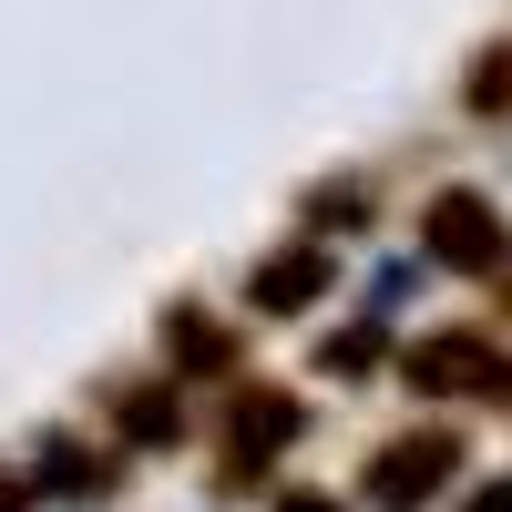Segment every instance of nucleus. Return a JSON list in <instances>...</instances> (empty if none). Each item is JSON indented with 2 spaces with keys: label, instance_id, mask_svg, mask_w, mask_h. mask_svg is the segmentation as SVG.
<instances>
[{
  "label": "nucleus",
  "instance_id": "1",
  "mask_svg": "<svg viewBox=\"0 0 512 512\" xmlns=\"http://www.w3.org/2000/svg\"><path fill=\"white\" fill-rule=\"evenodd\" d=\"M441 472H451V441H400L390 461H379V492H390V502H420Z\"/></svg>",
  "mask_w": 512,
  "mask_h": 512
},
{
  "label": "nucleus",
  "instance_id": "2",
  "mask_svg": "<svg viewBox=\"0 0 512 512\" xmlns=\"http://www.w3.org/2000/svg\"><path fill=\"white\" fill-rule=\"evenodd\" d=\"M441 246H451V256H482L492 236H482V216H472V205H461V216H441Z\"/></svg>",
  "mask_w": 512,
  "mask_h": 512
},
{
  "label": "nucleus",
  "instance_id": "3",
  "mask_svg": "<svg viewBox=\"0 0 512 512\" xmlns=\"http://www.w3.org/2000/svg\"><path fill=\"white\" fill-rule=\"evenodd\" d=\"M472 512H512V492H492V502H472Z\"/></svg>",
  "mask_w": 512,
  "mask_h": 512
},
{
  "label": "nucleus",
  "instance_id": "4",
  "mask_svg": "<svg viewBox=\"0 0 512 512\" xmlns=\"http://www.w3.org/2000/svg\"><path fill=\"white\" fill-rule=\"evenodd\" d=\"M287 512H338V502H287Z\"/></svg>",
  "mask_w": 512,
  "mask_h": 512
}]
</instances>
